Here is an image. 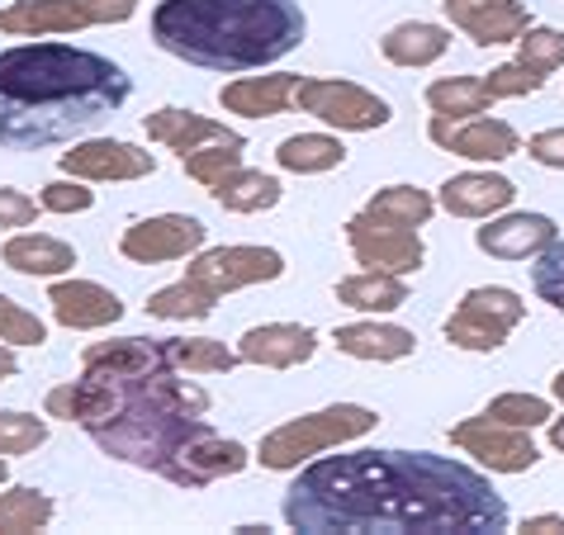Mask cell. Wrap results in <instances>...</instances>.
<instances>
[{"mask_svg": "<svg viewBox=\"0 0 564 535\" xmlns=\"http://www.w3.org/2000/svg\"><path fill=\"white\" fill-rule=\"evenodd\" d=\"M48 304H53V318L62 327H72V332H96V327L123 318L119 294L96 285V280H57L48 290Z\"/></svg>", "mask_w": 564, "mask_h": 535, "instance_id": "obj_16", "label": "cell"}, {"mask_svg": "<svg viewBox=\"0 0 564 535\" xmlns=\"http://www.w3.org/2000/svg\"><path fill=\"white\" fill-rule=\"evenodd\" d=\"M39 218V204L29 199L24 190H10L0 185V228H29Z\"/></svg>", "mask_w": 564, "mask_h": 535, "instance_id": "obj_41", "label": "cell"}, {"mask_svg": "<svg viewBox=\"0 0 564 535\" xmlns=\"http://www.w3.org/2000/svg\"><path fill=\"white\" fill-rule=\"evenodd\" d=\"M427 105L442 119H475L494 105V90L484 86V76H442L427 86Z\"/></svg>", "mask_w": 564, "mask_h": 535, "instance_id": "obj_26", "label": "cell"}, {"mask_svg": "<svg viewBox=\"0 0 564 535\" xmlns=\"http://www.w3.org/2000/svg\"><path fill=\"white\" fill-rule=\"evenodd\" d=\"M318 351V332L304 323H265V327H252V332L242 337L238 356L252 360V365H265V370H294L313 360Z\"/></svg>", "mask_w": 564, "mask_h": 535, "instance_id": "obj_17", "label": "cell"}, {"mask_svg": "<svg viewBox=\"0 0 564 535\" xmlns=\"http://www.w3.org/2000/svg\"><path fill=\"white\" fill-rule=\"evenodd\" d=\"M209 238V228L191 214H162V218H143L119 238V251L138 265H162V261H181L199 251Z\"/></svg>", "mask_w": 564, "mask_h": 535, "instance_id": "obj_12", "label": "cell"}, {"mask_svg": "<svg viewBox=\"0 0 564 535\" xmlns=\"http://www.w3.org/2000/svg\"><path fill=\"white\" fill-rule=\"evenodd\" d=\"M551 446H555V450H564V417H560V422H551Z\"/></svg>", "mask_w": 564, "mask_h": 535, "instance_id": "obj_45", "label": "cell"}, {"mask_svg": "<svg viewBox=\"0 0 564 535\" xmlns=\"http://www.w3.org/2000/svg\"><path fill=\"white\" fill-rule=\"evenodd\" d=\"M347 242H351L356 265L380 271V275H413L417 265L427 261V247H422L417 228L384 223V218H375L366 209H360L347 223Z\"/></svg>", "mask_w": 564, "mask_h": 535, "instance_id": "obj_10", "label": "cell"}, {"mask_svg": "<svg viewBox=\"0 0 564 535\" xmlns=\"http://www.w3.org/2000/svg\"><path fill=\"white\" fill-rule=\"evenodd\" d=\"M337 341V351L341 356H356V360H403V356H413V332L409 327H394V323H347V327H337L333 332Z\"/></svg>", "mask_w": 564, "mask_h": 535, "instance_id": "obj_23", "label": "cell"}, {"mask_svg": "<svg viewBox=\"0 0 564 535\" xmlns=\"http://www.w3.org/2000/svg\"><path fill=\"white\" fill-rule=\"evenodd\" d=\"M138 0H14L0 10V34L20 39H48V34H76L90 24H123L133 20Z\"/></svg>", "mask_w": 564, "mask_h": 535, "instance_id": "obj_6", "label": "cell"}, {"mask_svg": "<svg viewBox=\"0 0 564 535\" xmlns=\"http://www.w3.org/2000/svg\"><path fill=\"white\" fill-rule=\"evenodd\" d=\"M48 440V422L34 413H0V455H29Z\"/></svg>", "mask_w": 564, "mask_h": 535, "instance_id": "obj_37", "label": "cell"}, {"mask_svg": "<svg viewBox=\"0 0 564 535\" xmlns=\"http://www.w3.org/2000/svg\"><path fill=\"white\" fill-rule=\"evenodd\" d=\"M6 474H10V469H6V455H0V483H6Z\"/></svg>", "mask_w": 564, "mask_h": 535, "instance_id": "obj_47", "label": "cell"}, {"mask_svg": "<svg viewBox=\"0 0 564 535\" xmlns=\"http://www.w3.org/2000/svg\"><path fill=\"white\" fill-rule=\"evenodd\" d=\"M48 522H53L48 493H39V488H6V493H0V531L29 535V531H43Z\"/></svg>", "mask_w": 564, "mask_h": 535, "instance_id": "obj_31", "label": "cell"}, {"mask_svg": "<svg viewBox=\"0 0 564 535\" xmlns=\"http://www.w3.org/2000/svg\"><path fill=\"white\" fill-rule=\"evenodd\" d=\"M0 341L10 346H43L48 341V323L39 313H29L24 304H14L10 294H0Z\"/></svg>", "mask_w": 564, "mask_h": 535, "instance_id": "obj_36", "label": "cell"}, {"mask_svg": "<svg viewBox=\"0 0 564 535\" xmlns=\"http://www.w3.org/2000/svg\"><path fill=\"white\" fill-rule=\"evenodd\" d=\"M517 62L541 76H551L564 67V34L560 29H527L522 39H517Z\"/></svg>", "mask_w": 564, "mask_h": 535, "instance_id": "obj_34", "label": "cell"}, {"mask_svg": "<svg viewBox=\"0 0 564 535\" xmlns=\"http://www.w3.org/2000/svg\"><path fill=\"white\" fill-rule=\"evenodd\" d=\"M39 204L48 214H86L96 204V190H86L82 181H53V185H43Z\"/></svg>", "mask_w": 564, "mask_h": 535, "instance_id": "obj_40", "label": "cell"}, {"mask_svg": "<svg viewBox=\"0 0 564 535\" xmlns=\"http://www.w3.org/2000/svg\"><path fill=\"white\" fill-rule=\"evenodd\" d=\"M166 360L176 370L185 374H228V370H238V351H228L224 341H214V337H166Z\"/></svg>", "mask_w": 564, "mask_h": 535, "instance_id": "obj_29", "label": "cell"}, {"mask_svg": "<svg viewBox=\"0 0 564 535\" xmlns=\"http://www.w3.org/2000/svg\"><path fill=\"white\" fill-rule=\"evenodd\" d=\"M275 162L285 171H294V176H318V171H333V166L347 162V148L327 133H294L280 143Z\"/></svg>", "mask_w": 564, "mask_h": 535, "instance_id": "obj_28", "label": "cell"}, {"mask_svg": "<svg viewBox=\"0 0 564 535\" xmlns=\"http://www.w3.org/2000/svg\"><path fill=\"white\" fill-rule=\"evenodd\" d=\"M62 171L76 181H143L156 171V156L133 148V143H115V138H96L72 152H62Z\"/></svg>", "mask_w": 564, "mask_h": 535, "instance_id": "obj_15", "label": "cell"}, {"mask_svg": "<svg viewBox=\"0 0 564 535\" xmlns=\"http://www.w3.org/2000/svg\"><path fill=\"white\" fill-rule=\"evenodd\" d=\"M14 374H20V360H14L10 346H0V384L14 380Z\"/></svg>", "mask_w": 564, "mask_h": 535, "instance_id": "obj_44", "label": "cell"}, {"mask_svg": "<svg viewBox=\"0 0 564 535\" xmlns=\"http://www.w3.org/2000/svg\"><path fill=\"white\" fill-rule=\"evenodd\" d=\"M432 209H436V199L427 190H417V185H389V190H380L366 204V214L384 218V223H399V228H422L432 218Z\"/></svg>", "mask_w": 564, "mask_h": 535, "instance_id": "obj_30", "label": "cell"}, {"mask_svg": "<svg viewBox=\"0 0 564 535\" xmlns=\"http://www.w3.org/2000/svg\"><path fill=\"white\" fill-rule=\"evenodd\" d=\"M427 138L442 152L465 156V162H508V156L522 148V138H517L512 123L484 119V114H475V119H442L436 114L427 123Z\"/></svg>", "mask_w": 564, "mask_h": 535, "instance_id": "obj_13", "label": "cell"}, {"mask_svg": "<svg viewBox=\"0 0 564 535\" xmlns=\"http://www.w3.org/2000/svg\"><path fill=\"white\" fill-rule=\"evenodd\" d=\"M280 275H285V256L271 247H214V251H199L191 271H185V280H195L214 298L238 294L247 285H265V280H280Z\"/></svg>", "mask_w": 564, "mask_h": 535, "instance_id": "obj_9", "label": "cell"}, {"mask_svg": "<svg viewBox=\"0 0 564 535\" xmlns=\"http://www.w3.org/2000/svg\"><path fill=\"white\" fill-rule=\"evenodd\" d=\"M446 20L465 29L479 48H498V43H517L531 29V14L522 0H442Z\"/></svg>", "mask_w": 564, "mask_h": 535, "instance_id": "obj_14", "label": "cell"}, {"mask_svg": "<svg viewBox=\"0 0 564 535\" xmlns=\"http://www.w3.org/2000/svg\"><path fill=\"white\" fill-rule=\"evenodd\" d=\"M294 100H300L304 114L333 123V129H347V133H370V129H384L394 119L389 100H380L375 90L356 86V81H327V76H313V81L294 86Z\"/></svg>", "mask_w": 564, "mask_h": 535, "instance_id": "obj_8", "label": "cell"}, {"mask_svg": "<svg viewBox=\"0 0 564 535\" xmlns=\"http://www.w3.org/2000/svg\"><path fill=\"white\" fill-rule=\"evenodd\" d=\"M337 298H341L347 308H360V313H394V308L409 304V285H403V275L366 271V275L341 280Z\"/></svg>", "mask_w": 564, "mask_h": 535, "instance_id": "obj_27", "label": "cell"}, {"mask_svg": "<svg viewBox=\"0 0 564 535\" xmlns=\"http://www.w3.org/2000/svg\"><path fill=\"white\" fill-rule=\"evenodd\" d=\"M531 535H564V516H527V526Z\"/></svg>", "mask_w": 564, "mask_h": 535, "instance_id": "obj_43", "label": "cell"}, {"mask_svg": "<svg viewBox=\"0 0 564 535\" xmlns=\"http://www.w3.org/2000/svg\"><path fill=\"white\" fill-rule=\"evenodd\" d=\"M308 20L294 0H162L152 10L156 48L205 72H257L294 53Z\"/></svg>", "mask_w": 564, "mask_h": 535, "instance_id": "obj_4", "label": "cell"}, {"mask_svg": "<svg viewBox=\"0 0 564 535\" xmlns=\"http://www.w3.org/2000/svg\"><path fill=\"white\" fill-rule=\"evenodd\" d=\"M228 214H261V209H275L280 204V181L265 176V171H247L238 166L232 176H224L209 190Z\"/></svg>", "mask_w": 564, "mask_h": 535, "instance_id": "obj_25", "label": "cell"}, {"mask_svg": "<svg viewBox=\"0 0 564 535\" xmlns=\"http://www.w3.org/2000/svg\"><path fill=\"white\" fill-rule=\"evenodd\" d=\"M484 417H494V422H503V427H541L545 417H551V403L536 398V393H503V398H494L489 407H484Z\"/></svg>", "mask_w": 564, "mask_h": 535, "instance_id": "obj_35", "label": "cell"}, {"mask_svg": "<svg viewBox=\"0 0 564 535\" xmlns=\"http://www.w3.org/2000/svg\"><path fill=\"white\" fill-rule=\"evenodd\" d=\"M531 156H536L541 166L564 171V129H551V133H536V138H531Z\"/></svg>", "mask_w": 564, "mask_h": 535, "instance_id": "obj_42", "label": "cell"}, {"mask_svg": "<svg viewBox=\"0 0 564 535\" xmlns=\"http://www.w3.org/2000/svg\"><path fill=\"white\" fill-rule=\"evenodd\" d=\"M242 148L247 143H209V148H199L185 156V176L199 181L205 190H214L224 176H232V171L242 166Z\"/></svg>", "mask_w": 564, "mask_h": 535, "instance_id": "obj_33", "label": "cell"}, {"mask_svg": "<svg viewBox=\"0 0 564 535\" xmlns=\"http://www.w3.org/2000/svg\"><path fill=\"white\" fill-rule=\"evenodd\" d=\"M143 129H148L152 143H162V148L181 152V156H191V152L209 148V143H247V138L232 133L228 123L205 119V114H191V109H156V114H148Z\"/></svg>", "mask_w": 564, "mask_h": 535, "instance_id": "obj_19", "label": "cell"}, {"mask_svg": "<svg viewBox=\"0 0 564 535\" xmlns=\"http://www.w3.org/2000/svg\"><path fill=\"white\" fill-rule=\"evenodd\" d=\"M133 96L115 57L72 43L0 48V148L39 152L115 119Z\"/></svg>", "mask_w": 564, "mask_h": 535, "instance_id": "obj_3", "label": "cell"}, {"mask_svg": "<svg viewBox=\"0 0 564 535\" xmlns=\"http://www.w3.org/2000/svg\"><path fill=\"white\" fill-rule=\"evenodd\" d=\"M218 298L209 290H199L195 280H181V285H166L148 298V313L152 318H166V323H191V318H209Z\"/></svg>", "mask_w": 564, "mask_h": 535, "instance_id": "obj_32", "label": "cell"}, {"mask_svg": "<svg viewBox=\"0 0 564 535\" xmlns=\"http://www.w3.org/2000/svg\"><path fill=\"white\" fill-rule=\"evenodd\" d=\"M512 199H517V185L508 176H494V171H465V176H451L442 185V195H436V204L456 218H494L498 209H508Z\"/></svg>", "mask_w": 564, "mask_h": 535, "instance_id": "obj_20", "label": "cell"}, {"mask_svg": "<svg viewBox=\"0 0 564 535\" xmlns=\"http://www.w3.org/2000/svg\"><path fill=\"white\" fill-rule=\"evenodd\" d=\"M451 440H456L465 455H475L479 465H489L494 474H522V469H531V465L541 460V450H536V440H531V432L503 427V422H494V417H469V422H460V427H451Z\"/></svg>", "mask_w": 564, "mask_h": 535, "instance_id": "obj_11", "label": "cell"}, {"mask_svg": "<svg viewBox=\"0 0 564 535\" xmlns=\"http://www.w3.org/2000/svg\"><path fill=\"white\" fill-rule=\"evenodd\" d=\"M380 427V417L360 403H337V407H323V413H308V417H294L285 427L265 432L261 436V450L257 460L265 469H300L308 455H323L333 446H347V440H360Z\"/></svg>", "mask_w": 564, "mask_h": 535, "instance_id": "obj_5", "label": "cell"}, {"mask_svg": "<svg viewBox=\"0 0 564 535\" xmlns=\"http://www.w3.org/2000/svg\"><path fill=\"white\" fill-rule=\"evenodd\" d=\"M475 242H479V251H489L498 261H531L555 242V223L545 214H508V218H498V223L479 228Z\"/></svg>", "mask_w": 564, "mask_h": 535, "instance_id": "obj_18", "label": "cell"}, {"mask_svg": "<svg viewBox=\"0 0 564 535\" xmlns=\"http://www.w3.org/2000/svg\"><path fill=\"white\" fill-rule=\"evenodd\" d=\"M527 318V304L503 285H479L460 298V308L446 318V341L460 351H498L508 332Z\"/></svg>", "mask_w": 564, "mask_h": 535, "instance_id": "obj_7", "label": "cell"}, {"mask_svg": "<svg viewBox=\"0 0 564 535\" xmlns=\"http://www.w3.org/2000/svg\"><path fill=\"white\" fill-rule=\"evenodd\" d=\"M0 261L20 275L53 280V275H67L76 265V247L62 242V238H43V232H24V238H10L0 247Z\"/></svg>", "mask_w": 564, "mask_h": 535, "instance_id": "obj_22", "label": "cell"}, {"mask_svg": "<svg viewBox=\"0 0 564 535\" xmlns=\"http://www.w3.org/2000/svg\"><path fill=\"white\" fill-rule=\"evenodd\" d=\"M285 526L304 535H498L508 502L494 483L427 450H351L308 465L285 488Z\"/></svg>", "mask_w": 564, "mask_h": 535, "instance_id": "obj_2", "label": "cell"}, {"mask_svg": "<svg viewBox=\"0 0 564 535\" xmlns=\"http://www.w3.org/2000/svg\"><path fill=\"white\" fill-rule=\"evenodd\" d=\"M205 413L209 393L185 380L152 337L86 346L82 380L48 393V417L76 422L109 460L138 465L176 488H209L252 460L238 440L218 436Z\"/></svg>", "mask_w": 564, "mask_h": 535, "instance_id": "obj_1", "label": "cell"}, {"mask_svg": "<svg viewBox=\"0 0 564 535\" xmlns=\"http://www.w3.org/2000/svg\"><path fill=\"white\" fill-rule=\"evenodd\" d=\"M300 86V76L290 72H275V76H242V81H228L218 90V105L228 114H247V119H271V114H285V105Z\"/></svg>", "mask_w": 564, "mask_h": 535, "instance_id": "obj_21", "label": "cell"}, {"mask_svg": "<svg viewBox=\"0 0 564 535\" xmlns=\"http://www.w3.org/2000/svg\"><path fill=\"white\" fill-rule=\"evenodd\" d=\"M531 285H536V294L545 304L564 313V238H555L536 256V265H531Z\"/></svg>", "mask_w": 564, "mask_h": 535, "instance_id": "obj_38", "label": "cell"}, {"mask_svg": "<svg viewBox=\"0 0 564 535\" xmlns=\"http://www.w3.org/2000/svg\"><path fill=\"white\" fill-rule=\"evenodd\" d=\"M551 389H555V398H560V403H564V370H560V374H555V384H551Z\"/></svg>", "mask_w": 564, "mask_h": 535, "instance_id": "obj_46", "label": "cell"}, {"mask_svg": "<svg viewBox=\"0 0 564 535\" xmlns=\"http://www.w3.org/2000/svg\"><path fill=\"white\" fill-rule=\"evenodd\" d=\"M484 86L494 90V100H517V96H536V90L545 86V76L522 67V62H503V67H494L489 76H484Z\"/></svg>", "mask_w": 564, "mask_h": 535, "instance_id": "obj_39", "label": "cell"}, {"mask_svg": "<svg viewBox=\"0 0 564 535\" xmlns=\"http://www.w3.org/2000/svg\"><path fill=\"white\" fill-rule=\"evenodd\" d=\"M451 48V34L442 24H422V20H409L399 29H389L380 39V53L394 62V67H432L436 57H446Z\"/></svg>", "mask_w": 564, "mask_h": 535, "instance_id": "obj_24", "label": "cell"}]
</instances>
